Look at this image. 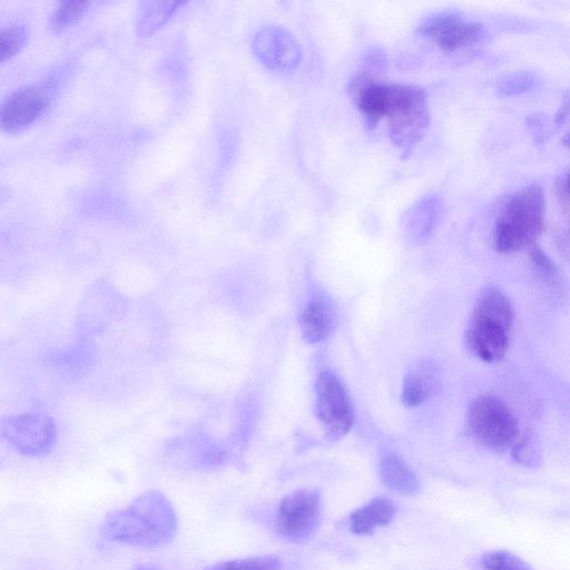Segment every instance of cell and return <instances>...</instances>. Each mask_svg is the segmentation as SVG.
Masks as SVG:
<instances>
[{
	"label": "cell",
	"instance_id": "cell-1",
	"mask_svg": "<svg viewBox=\"0 0 570 570\" xmlns=\"http://www.w3.org/2000/svg\"><path fill=\"white\" fill-rule=\"evenodd\" d=\"M350 95L370 128L385 120L391 141L407 157L422 140L430 122L428 95L416 85L386 83L357 75Z\"/></svg>",
	"mask_w": 570,
	"mask_h": 570
},
{
	"label": "cell",
	"instance_id": "cell-2",
	"mask_svg": "<svg viewBox=\"0 0 570 570\" xmlns=\"http://www.w3.org/2000/svg\"><path fill=\"white\" fill-rule=\"evenodd\" d=\"M100 531L110 541L156 548L173 540L177 531V517L163 492L148 490L125 508L107 514Z\"/></svg>",
	"mask_w": 570,
	"mask_h": 570
},
{
	"label": "cell",
	"instance_id": "cell-3",
	"mask_svg": "<svg viewBox=\"0 0 570 570\" xmlns=\"http://www.w3.org/2000/svg\"><path fill=\"white\" fill-rule=\"evenodd\" d=\"M513 318V307L507 295L493 286L483 288L465 331L470 352L487 363L501 361L508 351Z\"/></svg>",
	"mask_w": 570,
	"mask_h": 570
},
{
	"label": "cell",
	"instance_id": "cell-4",
	"mask_svg": "<svg viewBox=\"0 0 570 570\" xmlns=\"http://www.w3.org/2000/svg\"><path fill=\"white\" fill-rule=\"evenodd\" d=\"M544 213L546 197L540 185L532 184L514 193L495 219V250L510 254L534 245L543 229Z\"/></svg>",
	"mask_w": 570,
	"mask_h": 570
},
{
	"label": "cell",
	"instance_id": "cell-5",
	"mask_svg": "<svg viewBox=\"0 0 570 570\" xmlns=\"http://www.w3.org/2000/svg\"><path fill=\"white\" fill-rule=\"evenodd\" d=\"M466 428L481 445L504 452L519 438L518 421L510 407L498 396H476L466 411Z\"/></svg>",
	"mask_w": 570,
	"mask_h": 570
},
{
	"label": "cell",
	"instance_id": "cell-6",
	"mask_svg": "<svg viewBox=\"0 0 570 570\" xmlns=\"http://www.w3.org/2000/svg\"><path fill=\"white\" fill-rule=\"evenodd\" d=\"M0 433L12 449L31 458L48 454L57 441L55 420L39 412L2 417Z\"/></svg>",
	"mask_w": 570,
	"mask_h": 570
},
{
	"label": "cell",
	"instance_id": "cell-7",
	"mask_svg": "<svg viewBox=\"0 0 570 570\" xmlns=\"http://www.w3.org/2000/svg\"><path fill=\"white\" fill-rule=\"evenodd\" d=\"M322 513L321 494L301 489L285 495L277 510L278 532L291 541H303L316 530Z\"/></svg>",
	"mask_w": 570,
	"mask_h": 570
},
{
	"label": "cell",
	"instance_id": "cell-8",
	"mask_svg": "<svg viewBox=\"0 0 570 570\" xmlns=\"http://www.w3.org/2000/svg\"><path fill=\"white\" fill-rule=\"evenodd\" d=\"M53 86L49 82L36 83L11 92L0 108V126L3 131L17 134L37 122L48 110Z\"/></svg>",
	"mask_w": 570,
	"mask_h": 570
},
{
	"label": "cell",
	"instance_id": "cell-9",
	"mask_svg": "<svg viewBox=\"0 0 570 570\" xmlns=\"http://www.w3.org/2000/svg\"><path fill=\"white\" fill-rule=\"evenodd\" d=\"M315 413L333 438L344 435L354 421L351 400L341 381L331 371H323L315 384Z\"/></svg>",
	"mask_w": 570,
	"mask_h": 570
},
{
	"label": "cell",
	"instance_id": "cell-10",
	"mask_svg": "<svg viewBox=\"0 0 570 570\" xmlns=\"http://www.w3.org/2000/svg\"><path fill=\"white\" fill-rule=\"evenodd\" d=\"M416 32L444 51H454L476 42L483 28L455 11H440L423 18Z\"/></svg>",
	"mask_w": 570,
	"mask_h": 570
},
{
	"label": "cell",
	"instance_id": "cell-11",
	"mask_svg": "<svg viewBox=\"0 0 570 570\" xmlns=\"http://www.w3.org/2000/svg\"><path fill=\"white\" fill-rule=\"evenodd\" d=\"M257 60L271 70L287 71L297 67L301 48L295 37L279 26H265L252 39Z\"/></svg>",
	"mask_w": 570,
	"mask_h": 570
},
{
	"label": "cell",
	"instance_id": "cell-12",
	"mask_svg": "<svg viewBox=\"0 0 570 570\" xmlns=\"http://www.w3.org/2000/svg\"><path fill=\"white\" fill-rule=\"evenodd\" d=\"M169 454L193 468L207 469L222 464L227 452L223 444L203 429H193L169 441Z\"/></svg>",
	"mask_w": 570,
	"mask_h": 570
},
{
	"label": "cell",
	"instance_id": "cell-13",
	"mask_svg": "<svg viewBox=\"0 0 570 570\" xmlns=\"http://www.w3.org/2000/svg\"><path fill=\"white\" fill-rule=\"evenodd\" d=\"M441 213L440 198L425 195L411 205L402 217V229L406 238L421 242L434 229Z\"/></svg>",
	"mask_w": 570,
	"mask_h": 570
},
{
	"label": "cell",
	"instance_id": "cell-14",
	"mask_svg": "<svg viewBox=\"0 0 570 570\" xmlns=\"http://www.w3.org/2000/svg\"><path fill=\"white\" fill-rule=\"evenodd\" d=\"M438 366L432 361H420L407 371L402 389V401L406 406H416L431 397L439 389Z\"/></svg>",
	"mask_w": 570,
	"mask_h": 570
},
{
	"label": "cell",
	"instance_id": "cell-15",
	"mask_svg": "<svg viewBox=\"0 0 570 570\" xmlns=\"http://www.w3.org/2000/svg\"><path fill=\"white\" fill-rule=\"evenodd\" d=\"M298 323L306 342H321L333 328V308L323 297H313L302 311Z\"/></svg>",
	"mask_w": 570,
	"mask_h": 570
},
{
	"label": "cell",
	"instance_id": "cell-16",
	"mask_svg": "<svg viewBox=\"0 0 570 570\" xmlns=\"http://www.w3.org/2000/svg\"><path fill=\"white\" fill-rule=\"evenodd\" d=\"M383 483L401 494L411 495L419 491L420 481L409 464L396 453L387 452L380 460Z\"/></svg>",
	"mask_w": 570,
	"mask_h": 570
},
{
	"label": "cell",
	"instance_id": "cell-17",
	"mask_svg": "<svg viewBox=\"0 0 570 570\" xmlns=\"http://www.w3.org/2000/svg\"><path fill=\"white\" fill-rule=\"evenodd\" d=\"M394 515L393 502L385 497H377L351 514V530L356 534H367L377 527L387 525Z\"/></svg>",
	"mask_w": 570,
	"mask_h": 570
},
{
	"label": "cell",
	"instance_id": "cell-18",
	"mask_svg": "<svg viewBox=\"0 0 570 570\" xmlns=\"http://www.w3.org/2000/svg\"><path fill=\"white\" fill-rule=\"evenodd\" d=\"M186 1H140L136 16V32L148 37L158 31Z\"/></svg>",
	"mask_w": 570,
	"mask_h": 570
},
{
	"label": "cell",
	"instance_id": "cell-19",
	"mask_svg": "<svg viewBox=\"0 0 570 570\" xmlns=\"http://www.w3.org/2000/svg\"><path fill=\"white\" fill-rule=\"evenodd\" d=\"M91 2L79 0L61 1L52 10L48 27L55 32L59 33L78 22L89 10Z\"/></svg>",
	"mask_w": 570,
	"mask_h": 570
},
{
	"label": "cell",
	"instance_id": "cell-20",
	"mask_svg": "<svg viewBox=\"0 0 570 570\" xmlns=\"http://www.w3.org/2000/svg\"><path fill=\"white\" fill-rule=\"evenodd\" d=\"M510 450L512 459L523 466L537 468L541 464L539 445L531 431L520 434Z\"/></svg>",
	"mask_w": 570,
	"mask_h": 570
},
{
	"label": "cell",
	"instance_id": "cell-21",
	"mask_svg": "<svg viewBox=\"0 0 570 570\" xmlns=\"http://www.w3.org/2000/svg\"><path fill=\"white\" fill-rule=\"evenodd\" d=\"M279 567L277 557L259 556L219 562L205 570H278Z\"/></svg>",
	"mask_w": 570,
	"mask_h": 570
},
{
	"label": "cell",
	"instance_id": "cell-22",
	"mask_svg": "<svg viewBox=\"0 0 570 570\" xmlns=\"http://www.w3.org/2000/svg\"><path fill=\"white\" fill-rule=\"evenodd\" d=\"M28 30L24 26L16 24L2 29L0 33V61L6 62L14 57L26 45Z\"/></svg>",
	"mask_w": 570,
	"mask_h": 570
},
{
	"label": "cell",
	"instance_id": "cell-23",
	"mask_svg": "<svg viewBox=\"0 0 570 570\" xmlns=\"http://www.w3.org/2000/svg\"><path fill=\"white\" fill-rule=\"evenodd\" d=\"M481 563L485 570H532L522 558L505 550L484 553Z\"/></svg>",
	"mask_w": 570,
	"mask_h": 570
},
{
	"label": "cell",
	"instance_id": "cell-24",
	"mask_svg": "<svg viewBox=\"0 0 570 570\" xmlns=\"http://www.w3.org/2000/svg\"><path fill=\"white\" fill-rule=\"evenodd\" d=\"M535 82V78L528 71L508 75L498 81V92L501 96H513L530 90Z\"/></svg>",
	"mask_w": 570,
	"mask_h": 570
},
{
	"label": "cell",
	"instance_id": "cell-25",
	"mask_svg": "<svg viewBox=\"0 0 570 570\" xmlns=\"http://www.w3.org/2000/svg\"><path fill=\"white\" fill-rule=\"evenodd\" d=\"M529 257L533 267L542 277L553 281L558 276L554 262L537 244L529 248Z\"/></svg>",
	"mask_w": 570,
	"mask_h": 570
},
{
	"label": "cell",
	"instance_id": "cell-26",
	"mask_svg": "<svg viewBox=\"0 0 570 570\" xmlns=\"http://www.w3.org/2000/svg\"><path fill=\"white\" fill-rule=\"evenodd\" d=\"M570 115V95L564 99L560 109L556 114L554 124L557 126L561 125Z\"/></svg>",
	"mask_w": 570,
	"mask_h": 570
},
{
	"label": "cell",
	"instance_id": "cell-27",
	"mask_svg": "<svg viewBox=\"0 0 570 570\" xmlns=\"http://www.w3.org/2000/svg\"><path fill=\"white\" fill-rule=\"evenodd\" d=\"M562 144L570 149V130L564 135Z\"/></svg>",
	"mask_w": 570,
	"mask_h": 570
},
{
	"label": "cell",
	"instance_id": "cell-28",
	"mask_svg": "<svg viewBox=\"0 0 570 570\" xmlns=\"http://www.w3.org/2000/svg\"><path fill=\"white\" fill-rule=\"evenodd\" d=\"M135 570H156L153 567L146 566V564H139L135 568Z\"/></svg>",
	"mask_w": 570,
	"mask_h": 570
},
{
	"label": "cell",
	"instance_id": "cell-29",
	"mask_svg": "<svg viewBox=\"0 0 570 570\" xmlns=\"http://www.w3.org/2000/svg\"><path fill=\"white\" fill-rule=\"evenodd\" d=\"M566 188L570 194V173L567 175V178H566Z\"/></svg>",
	"mask_w": 570,
	"mask_h": 570
}]
</instances>
